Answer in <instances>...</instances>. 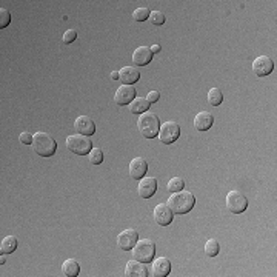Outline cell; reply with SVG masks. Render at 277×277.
<instances>
[{
    "mask_svg": "<svg viewBox=\"0 0 277 277\" xmlns=\"http://www.w3.org/2000/svg\"><path fill=\"white\" fill-rule=\"evenodd\" d=\"M149 20H151L152 25H157V26H159V25H163V23H165L166 17H165V14H163L162 11H151Z\"/></svg>",
    "mask_w": 277,
    "mask_h": 277,
    "instance_id": "28",
    "label": "cell"
},
{
    "mask_svg": "<svg viewBox=\"0 0 277 277\" xmlns=\"http://www.w3.org/2000/svg\"><path fill=\"white\" fill-rule=\"evenodd\" d=\"M149 14H151V11H149L148 8H137V10L133 13V19H134L136 22H145V20L149 19Z\"/></svg>",
    "mask_w": 277,
    "mask_h": 277,
    "instance_id": "27",
    "label": "cell"
},
{
    "mask_svg": "<svg viewBox=\"0 0 277 277\" xmlns=\"http://www.w3.org/2000/svg\"><path fill=\"white\" fill-rule=\"evenodd\" d=\"M111 79H113V80H119V71H113V73H111Z\"/></svg>",
    "mask_w": 277,
    "mask_h": 277,
    "instance_id": "34",
    "label": "cell"
},
{
    "mask_svg": "<svg viewBox=\"0 0 277 277\" xmlns=\"http://www.w3.org/2000/svg\"><path fill=\"white\" fill-rule=\"evenodd\" d=\"M131 251L134 260H139L142 263H149L152 262L156 254V243L151 239H139Z\"/></svg>",
    "mask_w": 277,
    "mask_h": 277,
    "instance_id": "4",
    "label": "cell"
},
{
    "mask_svg": "<svg viewBox=\"0 0 277 277\" xmlns=\"http://www.w3.org/2000/svg\"><path fill=\"white\" fill-rule=\"evenodd\" d=\"M88 160L93 165H100L103 162V151L100 148H93L88 154Z\"/></svg>",
    "mask_w": 277,
    "mask_h": 277,
    "instance_id": "26",
    "label": "cell"
},
{
    "mask_svg": "<svg viewBox=\"0 0 277 277\" xmlns=\"http://www.w3.org/2000/svg\"><path fill=\"white\" fill-rule=\"evenodd\" d=\"M159 140L165 145H170V143H174L179 136H180V127L173 122V120H168L165 122L163 125H160V130H159Z\"/></svg>",
    "mask_w": 277,
    "mask_h": 277,
    "instance_id": "6",
    "label": "cell"
},
{
    "mask_svg": "<svg viewBox=\"0 0 277 277\" xmlns=\"http://www.w3.org/2000/svg\"><path fill=\"white\" fill-rule=\"evenodd\" d=\"M157 191V180L154 177H142L137 187V193L142 199H149Z\"/></svg>",
    "mask_w": 277,
    "mask_h": 277,
    "instance_id": "14",
    "label": "cell"
},
{
    "mask_svg": "<svg viewBox=\"0 0 277 277\" xmlns=\"http://www.w3.org/2000/svg\"><path fill=\"white\" fill-rule=\"evenodd\" d=\"M11 22V14L7 8H0V28H7Z\"/></svg>",
    "mask_w": 277,
    "mask_h": 277,
    "instance_id": "29",
    "label": "cell"
},
{
    "mask_svg": "<svg viewBox=\"0 0 277 277\" xmlns=\"http://www.w3.org/2000/svg\"><path fill=\"white\" fill-rule=\"evenodd\" d=\"M227 208L233 214H240L248 208V200L240 191L233 190L227 194Z\"/></svg>",
    "mask_w": 277,
    "mask_h": 277,
    "instance_id": "7",
    "label": "cell"
},
{
    "mask_svg": "<svg viewBox=\"0 0 277 277\" xmlns=\"http://www.w3.org/2000/svg\"><path fill=\"white\" fill-rule=\"evenodd\" d=\"M137 127H139V131L140 134L145 137V139H152L159 134V130H160V120L156 114L152 113H143L139 116V120H137Z\"/></svg>",
    "mask_w": 277,
    "mask_h": 277,
    "instance_id": "3",
    "label": "cell"
},
{
    "mask_svg": "<svg viewBox=\"0 0 277 277\" xmlns=\"http://www.w3.org/2000/svg\"><path fill=\"white\" fill-rule=\"evenodd\" d=\"M62 272L67 275V277H76L79 275L80 272V266H79V262L76 259H68L64 262L62 265Z\"/></svg>",
    "mask_w": 277,
    "mask_h": 277,
    "instance_id": "21",
    "label": "cell"
},
{
    "mask_svg": "<svg viewBox=\"0 0 277 277\" xmlns=\"http://www.w3.org/2000/svg\"><path fill=\"white\" fill-rule=\"evenodd\" d=\"M149 102L146 100V97H136L131 103H130V111L133 114H143L149 108Z\"/></svg>",
    "mask_w": 277,
    "mask_h": 277,
    "instance_id": "20",
    "label": "cell"
},
{
    "mask_svg": "<svg viewBox=\"0 0 277 277\" xmlns=\"http://www.w3.org/2000/svg\"><path fill=\"white\" fill-rule=\"evenodd\" d=\"M125 274L128 277H146V275H149L148 269L145 268V263H142L139 260H134V259L127 263Z\"/></svg>",
    "mask_w": 277,
    "mask_h": 277,
    "instance_id": "18",
    "label": "cell"
},
{
    "mask_svg": "<svg viewBox=\"0 0 277 277\" xmlns=\"http://www.w3.org/2000/svg\"><path fill=\"white\" fill-rule=\"evenodd\" d=\"M222 102H224V94L219 88H211L208 91V103L212 105V106H219Z\"/></svg>",
    "mask_w": 277,
    "mask_h": 277,
    "instance_id": "23",
    "label": "cell"
},
{
    "mask_svg": "<svg viewBox=\"0 0 277 277\" xmlns=\"http://www.w3.org/2000/svg\"><path fill=\"white\" fill-rule=\"evenodd\" d=\"M137 240H139V233L133 228H128L117 236V247L124 251H130L134 248Z\"/></svg>",
    "mask_w": 277,
    "mask_h": 277,
    "instance_id": "10",
    "label": "cell"
},
{
    "mask_svg": "<svg viewBox=\"0 0 277 277\" xmlns=\"http://www.w3.org/2000/svg\"><path fill=\"white\" fill-rule=\"evenodd\" d=\"M136 99V89L131 85H122L117 88L116 94H114V102L120 106L124 105H130L133 100Z\"/></svg>",
    "mask_w": 277,
    "mask_h": 277,
    "instance_id": "11",
    "label": "cell"
},
{
    "mask_svg": "<svg viewBox=\"0 0 277 277\" xmlns=\"http://www.w3.org/2000/svg\"><path fill=\"white\" fill-rule=\"evenodd\" d=\"M166 205L174 214H187L190 212L196 205V197L191 191H177L171 193V196L166 200Z\"/></svg>",
    "mask_w": 277,
    "mask_h": 277,
    "instance_id": "1",
    "label": "cell"
},
{
    "mask_svg": "<svg viewBox=\"0 0 277 277\" xmlns=\"http://www.w3.org/2000/svg\"><path fill=\"white\" fill-rule=\"evenodd\" d=\"M146 171H148V163H146V160L143 157H134L130 162V176H131V179L139 180V179L145 177Z\"/></svg>",
    "mask_w": 277,
    "mask_h": 277,
    "instance_id": "12",
    "label": "cell"
},
{
    "mask_svg": "<svg viewBox=\"0 0 277 277\" xmlns=\"http://www.w3.org/2000/svg\"><path fill=\"white\" fill-rule=\"evenodd\" d=\"M152 51L148 46H139L134 52H133V64L137 67H145L151 62L152 59Z\"/></svg>",
    "mask_w": 277,
    "mask_h": 277,
    "instance_id": "16",
    "label": "cell"
},
{
    "mask_svg": "<svg viewBox=\"0 0 277 277\" xmlns=\"http://www.w3.org/2000/svg\"><path fill=\"white\" fill-rule=\"evenodd\" d=\"M212 124H214V117L208 111H200L194 117V128L197 131H206L212 127Z\"/></svg>",
    "mask_w": 277,
    "mask_h": 277,
    "instance_id": "17",
    "label": "cell"
},
{
    "mask_svg": "<svg viewBox=\"0 0 277 277\" xmlns=\"http://www.w3.org/2000/svg\"><path fill=\"white\" fill-rule=\"evenodd\" d=\"M159 99H160V93L156 91V89H152V91H149V93L146 94V100H148L149 103H156V102H159Z\"/></svg>",
    "mask_w": 277,
    "mask_h": 277,
    "instance_id": "31",
    "label": "cell"
},
{
    "mask_svg": "<svg viewBox=\"0 0 277 277\" xmlns=\"http://www.w3.org/2000/svg\"><path fill=\"white\" fill-rule=\"evenodd\" d=\"M67 148L77 156H86L93 149V143L88 136L73 134L67 137Z\"/></svg>",
    "mask_w": 277,
    "mask_h": 277,
    "instance_id": "5",
    "label": "cell"
},
{
    "mask_svg": "<svg viewBox=\"0 0 277 277\" xmlns=\"http://www.w3.org/2000/svg\"><path fill=\"white\" fill-rule=\"evenodd\" d=\"M152 216H154V220H156L157 225H160V227H168L171 222H173L174 212L170 209L168 205L159 203V205H156V208L152 211Z\"/></svg>",
    "mask_w": 277,
    "mask_h": 277,
    "instance_id": "8",
    "label": "cell"
},
{
    "mask_svg": "<svg viewBox=\"0 0 277 277\" xmlns=\"http://www.w3.org/2000/svg\"><path fill=\"white\" fill-rule=\"evenodd\" d=\"M272 70H274V62L271 57H268V55H259V57H256L253 62V71L259 77L271 74Z\"/></svg>",
    "mask_w": 277,
    "mask_h": 277,
    "instance_id": "9",
    "label": "cell"
},
{
    "mask_svg": "<svg viewBox=\"0 0 277 277\" xmlns=\"http://www.w3.org/2000/svg\"><path fill=\"white\" fill-rule=\"evenodd\" d=\"M160 49H162V48H160V45H152V46H151V51H152V54H157V52H160Z\"/></svg>",
    "mask_w": 277,
    "mask_h": 277,
    "instance_id": "33",
    "label": "cell"
},
{
    "mask_svg": "<svg viewBox=\"0 0 277 277\" xmlns=\"http://www.w3.org/2000/svg\"><path fill=\"white\" fill-rule=\"evenodd\" d=\"M77 39V31L74 29V28H71V29H68V31H65V34H64V37H62V40H64V43H73L74 40Z\"/></svg>",
    "mask_w": 277,
    "mask_h": 277,
    "instance_id": "30",
    "label": "cell"
},
{
    "mask_svg": "<svg viewBox=\"0 0 277 277\" xmlns=\"http://www.w3.org/2000/svg\"><path fill=\"white\" fill-rule=\"evenodd\" d=\"M171 271V263L166 257H159L156 260H152L151 265V274L152 277H166Z\"/></svg>",
    "mask_w": 277,
    "mask_h": 277,
    "instance_id": "15",
    "label": "cell"
},
{
    "mask_svg": "<svg viewBox=\"0 0 277 277\" xmlns=\"http://www.w3.org/2000/svg\"><path fill=\"white\" fill-rule=\"evenodd\" d=\"M74 128H76L77 134L88 136V137L96 133V124L88 116H79L74 122Z\"/></svg>",
    "mask_w": 277,
    "mask_h": 277,
    "instance_id": "13",
    "label": "cell"
},
{
    "mask_svg": "<svg viewBox=\"0 0 277 277\" xmlns=\"http://www.w3.org/2000/svg\"><path fill=\"white\" fill-rule=\"evenodd\" d=\"M33 149L42 157H51L57 149V143L48 133L39 131L33 136Z\"/></svg>",
    "mask_w": 277,
    "mask_h": 277,
    "instance_id": "2",
    "label": "cell"
},
{
    "mask_svg": "<svg viewBox=\"0 0 277 277\" xmlns=\"http://www.w3.org/2000/svg\"><path fill=\"white\" fill-rule=\"evenodd\" d=\"M119 79L124 82V85H133L140 79V73L136 67H124L119 71Z\"/></svg>",
    "mask_w": 277,
    "mask_h": 277,
    "instance_id": "19",
    "label": "cell"
},
{
    "mask_svg": "<svg viewBox=\"0 0 277 277\" xmlns=\"http://www.w3.org/2000/svg\"><path fill=\"white\" fill-rule=\"evenodd\" d=\"M33 136L34 134H29V133H22L19 136V140L23 143V145H33Z\"/></svg>",
    "mask_w": 277,
    "mask_h": 277,
    "instance_id": "32",
    "label": "cell"
},
{
    "mask_svg": "<svg viewBox=\"0 0 277 277\" xmlns=\"http://www.w3.org/2000/svg\"><path fill=\"white\" fill-rule=\"evenodd\" d=\"M166 188H168L170 193H177V191H182L185 188V182L182 177H171L168 180V185H166Z\"/></svg>",
    "mask_w": 277,
    "mask_h": 277,
    "instance_id": "25",
    "label": "cell"
},
{
    "mask_svg": "<svg viewBox=\"0 0 277 277\" xmlns=\"http://www.w3.org/2000/svg\"><path fill=\"white\" fill-rule=\"evenodd\" d=\"M5 262H7V259H5V256L2 254V256H0V263H2V265H4Z\"/></svg>",
    "mask_w": 277,
    "mask_h": 277,
    "instance_id": "35",
    "label": "cell"
},
{
    "mask_svg": "<svg viewBox=\"0 0 277 277\" xmlns=\"http://www.w3.org/2000/svg\"><path fill=\"white\" fill-rule=\"evenodd\" d=\"M219 253H220V245H219V242H217L216 239L206 240V243H205V254H206L208 257H216Z\"/></svg>",
    "mask_w": 277,
    "mask_h": 277,
    "instance_id": "24",
    "label": "cell"
},
{
    "mask_svg": "<svg viewBox=\"0 0 277 277\" xmlns=\"http://www.w3.org/2000/svg\"><path fill=\"white\" fill-rule=\"evenodd\" d=\"M17 250V239L14 236L4 237L2 243H0V253L2 254H11Z\"/></svg>",
    "mask_w": 277,
    "mask_h": 277,
    "instance_id": "22",
    "label": "cell"
}]
</instances>
